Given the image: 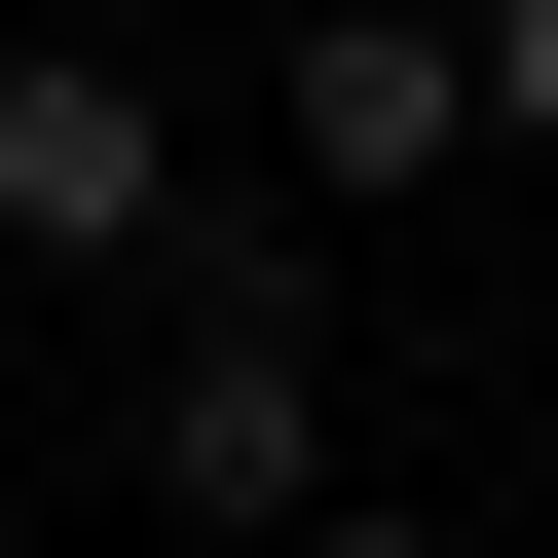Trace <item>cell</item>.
Masks as SVG:
<instances>
[{
	"label": "cell",
	"instance_id": "1",
	"mask_svg": "<svg viewBox=\"0 0 558 558\" xmlns=\"http://www.w3.org/2000/svg\"><path fill=\"white\" fill-rule=\"evenodd\" d=\"M149 521H186V558L373 521V484H336V299H299V260H186V336H149Z\"/></svg>",
	"mask_w": 558,
	"mask_h": 558
},
{
	"label": "cell",
	"instance_id": "5",
	"mask_svg": "<svg viewBox=\"0 0 558 558\" xmlns=\"http://www.w3.org/2000/svg\"><path fill=\"white\" fill-rule=\"evenodd\" d=\"M299 558H447V521H299Z\"/></svg>",
	"mask_w": 558,
	"mask_h": 558
},
{
	"label": "cell",
	"instance_id": "2",
	"mask_svg": "<svg viewBox=\"0 0 558 558\" xmlns=\"http://www.w3.org/2000/svg\"><path fill=\"white\" fill-rule=\"evenodd\" d=\"M0 260H149V299H186V112L38 38V75H0Z\"/></svg>",
	"mask_w": 558,
	"mask_h": 558
},
{
	"label": "cell",
	"instance_id": "4",
	"mask_svg": "<svg viewBox=\"0 0 558 558\" xmlns=\"http://www.w3.org/2000/svg\"><path fill=\"white\" fill-rule=\"evenodd\" d=\"M484 149H558V0H521V38H484Z\"/></svg>",
	"mask_w": 558,
	"mask_h": 558
},
{
	"label": "cell",
	"instance_id": "3",
	"mask_svg": "<svg viewBox=\"0 0 558 558\" xmlns=\"http://www.w3.org/2000/svg\"><path fill=\"white\" fill-rule=\"evenodd\" d=\"M260 149H299V186L373 223V186H447V149H484V38H410V0H336V38L260 75Z\"/></svg>",
	"mask_w": 558,
	"mask_h": 558
}]
</instances>
